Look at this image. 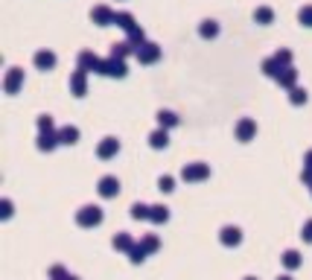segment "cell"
<instances>
[{"mask_svg": "<svg viewBox=\"0 0 312 280\" xmlns=\"http://www.w3.org/2000/svg\"><path fill=\"white\" fill-rule=\"evenodd\" d=\"M32 62H35L38 70H53L56 67V53L53 50H38V53L32 55Z\"/></svg>", "mask_w": 312, "mask_h": 280, "instance_id": "cell-13", "label": "cell"}, {"mask_svg": "<svg viewBox=\"0 0 312 280\" xmlns=\"http://www.w3.org/2000/svg\"><path fill=\"white\" fill-rule=\"evenodd\" d=\"M274 82L280 85V88H286V90L298 88V85H295V82H298V70H295V67H283V70H280V76H277Z\"/></svg>", "mask_w": 312, "mask_h": 280, "instance_id": "cell-16", "label": "cell"}, {"mask_svg": "<svg viewBox=\"0 0 312 280\" xmlns=\"http://www.w3.org/2000/svg\"><path fill=\"white\" fill-rule=\"evenodd\" d=\"M134 59L140 64H155L158 59H161V47L155 44V41H146V44H140L137 50H134Z\"/></svg>", "mask_w": 312, "mask_h": 280, "instance_id": "cell-2", "label": "cell"}, {"mask_svg": "<svg viewBox=\"0 0 312 280\" xmlns=\"http://www.w3.org/2000/svg\"><path fill=\"white\" fill-rule=\"evenodd\" d=\"M97 190H99V196H102V199H114L117 193H120V181H117L114 175H102Z\"/></svg>", "mask_w": 312, "mask_h": 280, "instance_id": "cell-11", "label": "cell"}, {"mask_svg": "<svg viewBox=\"0 0 312 280\" xmlns=\"http://www.w3.org/2000/svg\"><path fill=\"white\" fill-rule=\"evenodd\" d=\"M254 21H257V24H271V21H274V9H271V6H257V9H254Z\"/></svg>", "mask_w": 312, "mask_h": 280, "instance_id": "cell-24", "label": "cell"}, {"mask_svg": "<svg viewBox=\"0 0 312 280\" xmlns=\"http://www.w3.org/2000/svg\"><path fill=\"white\" fill-rule=\"evenodd\" d=\"M70 280H76V277H70Z\"/></svg>", "mask_w": 312, "mask_h": 280, "instance_id": "cell-42", "label": "cell"}, {"mask_svg": "<svg viewBox=\"0 0 312 280\" xmlns=\"http://www.w3.org/2000/svg\"><path fill=\"white\" fill-rule=\"evenodd\" d=\"M111 245H114L117 251H132V248H134L137 242L132 239V234H125V231H123V234H117L114 239H111Z\"/></svg>", "mask_w": 312, "mask_h": 280, "instance_id": "cell-19", "label": "cell"}, {"mask_svg": "<svg viewBox=\"0 0 312 280\" xmlns=\"http://www.w3.org/2000/svg\"><path fill=\"white\" fill-rule=\"evenodd\" d=\"M167 219H170V208H163V204H152L149 222H155V225H163Z\"/></svg>", "mask_w": 312, "mask_h": 280, "instance_id": "cell-21", "label": "cell"}, {"mask_svg": "<svg viewBox=\"0 0 312 280\" xmlns=\"http://www.w3.org/2000/svg\"><path fill=\"white\" fill-rule=\"evenodd\" d=\"M114 27H120L123 32H129V35H132L134 29H137V21H134L132 12H117V15H114Z\"/></svg>", "mask_w": 312, "mask_h": 280, "instance_id": "cell-14", "label": "cell"}, {"mask_svg": "<svg viewBox=\"0 0 312 280\" xmlns=\"http://www.w3.org/2000/svg\"><path fill=\"white\" fill-rule=\"evenodd\" d=\"M149 146L152 149H167L170 146V135H167V128H155L149 135Z\"/></svg>", "mask_w": 312, "mask_h": 280, "instance_id": "cell-17", "label": "cell"}, {"mask_svg": "<svg viewBox=\"0 0 312 280\" xmlns=\"http://www.w3.org/2000/svg\"><path fill=\"white\" fill-rule=\"evenodd\" d=\"M21 85H24V70H21V67H9V70H6V79H3V90H6V94H15Z\"/></svg>", "mask_w": 312, "mask_h": 280, "instance_id": "cell-10", "label": "cell"}, {"mask_svg": "<svg viewBox=\"0 0 312 280\" xmlns=\"http://www.w3.org/2000/svg\"><path fill=\"white\" fill-rule=\"evenodd\" d=\"M70 90H73V97H85L88 94V70L76 67L70 73Z\"/></svg>", "mask_w": 312, "mask_h": 280, "instance_id": "cell-6", "label": "cell"}, {"mask_svg": "<svg viewBox=\"0 0 312 280\" xmlns=\"http://www.w3.org/2000/svg\"><path fill=\"white\" fill-rule=\"evenodd\" d=\"M198 35L201 38H216L219 35V24H216V21H201V24H198Z\"/></svg>", "mask_w": 312, "mask_h": 280, "instance_id": "cell-22", "label": "cell"}, {"mask_svg": "<svg viewBox=\"0 0 312 280\" xmlns=\"http://www.w3.org/2000/svg\"><path fill=\"white\" fill-rule=\"evenodd\" d=\"M274 62L280 64V67H292V50H286V47H280L274 53Z\"/></svg>", "mask_w": 312, "mask_h": 280, "instance_id": "cell-27", "label": "cell"}, {"mask_svg": "<svg viewBox=\"0 0 312 280\" xmlns=\"http://www.w3.org/2000/svg\"><path fill=\"white\" fill-rule=\"evenodd\" d=\"M152 208L149 204H132V219H149Z\"/></svg>", "mask_w": 312, "mask_h": 280, "instance_id": "cell-32", "label": "cell"}, {"mask_svg": "<svg viewBox=\"0 0 312 280\" xmlns=\"http://www.w3.org/2000/svg\"><path fill=\"white\" fill-rule=\"evenodd\" d=\"M181 178L184 181H205V178H210V166L207 163H184Z\"/></svg>", "mask_w": 312, "mask_h": 280, "instance_id": "cell-4", "label": "cell"}, {"mask_svg": "<svg viewBox=\"0 0 312 280\" xmlns=\"http://www.w3.org/2000/svg\"><path fill=\"white\" fill-rule=\"evenodd\" d=\"M125 73H129V67H125V62H120V59H102V67H99V76H114V79H123Z\"/></svg>", "mask_w": 312, "mask_h": 280, "instance_id": "cell-3", "label": "cell"}, {"mask_svg": "<svg viewBox=\"0 0 312 280\" xmlns=\"http://www.w3.org/2000/svg\"><path fill=\"white\" fill-rule=\"evenodd\" d=\"M0 216H3V219H9V216H12V201H9V199L0 201Z\"/></svg>", "mask_w": 312, "mask_h": 280, "instance_id": "cell-36", "label": "cell"}, {"mask_svg": "<svg viewBox=\"0 0 312 280\" xmlns=\"http://www.w3.org/2000/svg\"><path fill=\"white\" fill-rule=\"evenodd\" d=\"M301 181L312 187V170H303V172H301Z\"/></svg>", "mask_w": 312, "mask_h": 280, "instance_id": "cell-38", "label": "cell"}, {"mask_svg": "<svg viewBox=\"0 0 312 280\" xmlns=\"http://www.w3.org/2000/svg\"><path fill=\"white\" fill-rule=\"evenodd\" d=\"M158 123H161V128H172L181 123V117L175 111H158Z\"/></svg>", "mask_w": 312, "mask_h": 280, "instance_id": "cell-23", "label": "cell"}, {"mask_svg": "<svg viewBox=\"0 0 312 280\" xmlns=\"http://www.w3.org/2000/svg\"><path fill=\"white\" fill-rule=\"evenodd\" d=\"M53 128H56V123H53L50 114H41V117H38V132H53Z\"/></svg>", "mask_w": 312, "mask_h": 280, "instance_id": "cell-34", "label": "cell"}, {"mask_svg": "<svg viewBox=\"0 0 312 280\" xmlns=\"http://www.w3.org/2000/svg\"><path fill=\"white\" fill-rule=\"evenodd\" d=\"M76 222H79L82 228H97L99 222H102V208H97V204H85V208L76 210Z\"/></svg>", "mask_w": 312, "mask_h": 280, "instance_id": "cell-1", "label": "cell"}, {"mask_svg": "<svg viewBox=\"0 0 312 280\" xmlns=\"http://www.w3.org/2000/svg\"><path fill=\"white\" fill-rule=\"evenodd\" d=\"M219 242L228 245V248H236V245L242 242V231L236 225H225L222 231H219Z\"/></svg>", "mask_w": 312, "mask_h": 280, "instance_id": "cell-8", "label": "cell"}, {"mask_svg": "<svg viewBox=\"0 0 312 280\" xmlns=\"http://www.w3.org/2000/svg\"><path fill=\"white\" fill-rule=\"evenodd\" d=\"M309 190H312V187H309Z\"/></svg>", "mask_w": 312, "mask_h": 280, "instance_id": "cell-43", "label": "cell"}, {"mask_svg": "<svg viewBox=\"0 0 312 280\" xmlns=\"http://www.w3.org/2000/svg\"><path fill=\"white\" fill-rule=\"evenodd\" d=\"M283 266L286 269H298V266H301V254L298 251H286L283 254Z\"/></svg>", "mask_w": 312, "mask_h": 280, "instance_id": "cell-30", "label": "cell"}, {"mask_svg": "<svg viewBox=\"0 0 312 280\" xmlns=\"http://www.w3.org/2000/svg\"><path fill=\"white\" fill-rule=\"evenodd\" d=\"M76 62H79V67L82 70H94V73H99V67H102V59H99L94 50H82L79 55H76Z\"/></svg>", "mask_w": 312, "mask_h": 280, "instance_id": "cell-7", "label": "cell"}, {"mask_svg": "<svg viewBox=\"0 0 312 280\" xmlns=\"http://www.w3.org/2000/svg\"><path fill=\"white\" fill-rule=\"evenodd\" d=\"M245 280H257V277H245Z\"/></svg>", "mask_w": 312, "mask_h": 280, "instance_id": "cell-41", "label": "cell"}, {"mask_svg": "<svg viewBox=\"0 0 312 280\" xmlns=\"http://www.w3.org/2000/svg\"><path fill=\"white\" fill-rule=\"evenodd\" d=\"M129 260H132L134 266H137V263H143V260H146V248H143V245L137 242V245L132 248V251H129Z\"/></svg>", "mask_w": 312, "mask_h": 280, "instance_id": "cell-31", "label": "cell"}, {"mask_svg": "<svg viewBox=\"0 0 312 280\" xmlns=\"http://www.w3.org/2000/svg\"><path fill=\"white\" fill-rule=\"evenodd\" d=\"M303 170H312V149L303 155Z\"/></svg>", "mask_w": 312, "mask_h": 280, "instance_id": "cell-39", "label": "cell"}, {"mask_svg": "<svg viewBox=\"0 0 312 280\" xmlns=\"http://www.w3.org/2000/svg\"><path fill=\"white\" fill-rule=\"evenodd\" d=\"M298 21H301V27H312V3L301 6V12H298Z\"/></svg>", "mask_w": 312, "mask_h": 280, "instance_id": "cell-29", "label": "cell"}, {"mask_svg": "<svg viewBox=\"0 0 312 280\" xmlns=\"http://www.w3.org/2000/svg\"><path fill=\"white\" fill-rule=\"evenodd\" d=\"M254 135H257V123L251 117H242L240 123H236V140H240V143H248Z\"/></svg>", "mask_w": 312, "mask_h": 280, "instance_id": "cell-9", "label": "cell"}, {"mask_svg": "<svg viewBox=\"0 0 312 280\" xmlns=\"http://www.w3.org/2000/svg\"><path fill=\"white\" fill-rule=\"evenodd\" d=\"M120 152V140L117 137H102L97 146V155L102 158V161H108V158H114V155Z\"/></svg>", "mask_w": 312, "mask_h": 280, "instance_id": "cell-12", "label": "cell"}, {"mask_svg": "<svg viewBox=\"0 0 312 280\" xmlns=\"http://www.w3.org/2000/svg\"><path fill=\"white\" fill-rule=\"evenodd\" d=\"M140 245L146 248V254H149V251H158V248H161V239L155 234H146V236H140Z\"/></svg>", "mask_w": 312, "mask_h": 280, "instance_id": "cell-26", "label": "cell"}, {"mask_svg": "<svg viewBox=\"0 0 312 280\" xmlns=\"http://www.w3.org/2000/svg\"><path fill=\"white\" fill-rule=\"evenodd\" d=\"M50 280H70V274H67L64 266H53V269H50Z\"/></svg>", "mask_w": 312, "mask_h": 280, "instance_id": "cell-35", "label": "cell"}, {"mask_svg": "<svg viewBox=\"0 0 312 280\" xmlns=\"http://www.w3.org/2000/svg\"><path fill=\"white\" fill-rule=\"evenodd\" d=\"M277 280H292V277H289V274H283V277H277Z\"/></svg>", "mask_w": 312, "mask_h": 280, "instance_id": "cell-40", "label": "cell"}, {"mask_svg": "<svg viewBox=\"0 0 312 280\" xmlns=\"http://www.w3.org/2000/svg\"><path fill=\"white\" fill-rule=\"evenodd\" d=\"M76 140H79V128H76V126H64V128H59V143L73 146Z\"/></svg>", "mask_w": 312, "mask_h": 280, "instance_id": "cell-18", "label": "cell"}, {"mask_svg": "<svg viewBox=\"0 0 312 280\" xmlns=\"http://www.w3.org/2000/svg\"><path fill=\"white\" fill-rule=\"evenodd\" d=\"M114 15H117V12L111 9V6H105V3H99V6L90 9V21H94L97 27H108V24H114Z\"/></svg>", "mask_w": 312, "mask_h": 280, "instance_id": "cell-5", "label": "cell"}, {"mask_svg": "<svg viewBox=\"0 0 312 280\" xmlns=\"http://www.w3.org/2000/svg\"><path fill=\"white\" fill-rule=\"evenodd\" d=\"M125 55H134V47L129 44V41L111 44V59H120V62H125Z\"/></svg>", "mask_w": 312, "mask_h": 280, "instance_id": "cell-20", "label": "cell"}, {"mask_svg": "<svg viewBox=\"0 0 312 280\" xmlns=\"http://www.w3.org/2000/svg\"><path fill=\"white\" fill-rule=\"evenodd\" d=\"M306 100H309V94H306L303 88H292L289 90V102H292V105H303Z\"/></svg>", "mask_w": 312, "mask_h": 280, "instance_id": "cell-28", "label": "cell"}, {"mask_svg": "<svg viewBox=\"0 0 312 280\" xmlns=\"http://www.w3.org/2000/svg\"><path fill=\"white\" fill-rule=\"evenodd\" d=\"M303 239H306V242H312V219H309V222H306V225H303Z\"/></svg>", "mask_w": 312, "mask_h": 280, "instance_id": "cell-37", "label": "cell"}, {"mask_svg": "<svg viewBox=\"0 0 312 280\" xmlns=\"http://www.w3.org/2000/svg\"><path fill=\"white\" fill-rule=\"evenodd\" d=\"M260 70L266 73V76H271V79H277V76H280V70H283V67H280V64L274 62V55H271V59H266V62L260 64Z\"/></svg>", "mask_w": 312, "mask_h": 280, "instance_id": "cell-25", "label": "cell"}, {"mask_svg": "<svg viewBox=\"0 0 312 280\" xmlns=\"http://www.w3.org/2000/svg\"><path fill=\"white\" fill-rule=\"evenodd\" d=\"M59 146V132H38V149L41 152H53Z\"/></svg>", "mask_w": 312, "mask_h": 280, "instance_id": "cell-15", "label": "cell"}, {"mask_svg": "<svg viewBox=\"0 0 312 280\" xmlns=\"http://www.w3.org/2000/svg\"><path fill=\"white\" fill-rule=\"evenodd\" d=\"M158 190H161V193H172V190H175L172 175H161V178H158Z\"/></svg>", "mask_w": 312, "mask_h": 280, "instance_id": "cell-33", "label": "cell"}]
</instances>
